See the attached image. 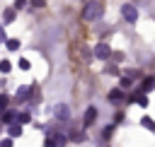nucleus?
I'll return each mask as SVG.
<instances>
[{"instance_id": "1a4fd4ad", "label": "nucleus", "mask_w": 155, "mask_h": 147, "mask_svg": "<svg viewBox=\"0 0 155 147\" xmlns=\"http://www.w3.org/2000/svg\"><path fill=\"white\" fill-rule=\"evenodd\" d=\"M140 89H143V92H150V89H155V77H145V80L140 82Z\"/></svg>"}, {"instance_id": "412c9836", "label": "nucleus", "mask_w": 155, "mask_h": 147, "mask_svg": "<svg viewBox=\"0 0 155 147\" xmlns=\"http://www.w3.org/2000/svg\"><path fill=\"white\" fill-rule=\"evenodd\" d=\"M70 137H73V140H75V142H82V140H85V135H82V133H73V135H70Z\"/></svg>"}, {"instance_id": "ddd939ff", "label": "nucleus", "mask_w": 155, "mask_h": 147, "mask_svg": "<svg viewBox=\"0 0 155 147\" xmlns=\"http://www.w3.org/2000/svg\"><path fill=\"white\" fill-rule=\"evenodd\" d=\"M15 12H17L15 7H7V10L2 12V19H5V22H12V19H15Z\"/></svg>"}, {"instance_id": "0eeeda50", "label": "nucleus", "mask_w": 155, "mask_h": 147, "mask_svg": "<svg viewBox=\"0 0 155 147\" xmlns=\"http://www.w3.org/2000/svg\"><path fill=\"white\" fill-rule=\"evenodd\" d=\"M94 116H97V108H94V106H90V108L85 111V128L94 123Z\"/></svg>"}, {"instance_id": "9b49d317", "label": "nucleus", "mask_w": 155, "mask_h": 147, "mask_svg": "<svg viewBox=\"0 0 155 147\" xmlns=\"http://www.w3.org/2000/svg\"><path fill=\"white\" fill-rule=\"evenodd\" d=\"M121 99H124V92H121V89H111V92H109V101L116 104V101H121Z\"/></svg>"}, {"instance_id": "b1692460", "label": "nucleus", "mask_w": 155, "mask_h": 147, "mask_svg": "<svg viewBox=\"0 0 155 147\" xmlns=\"http://www.w3.org/2000/svg\"><path fill=\"white\" fill-rule=\"evenodd\" d=\"M31 5H36V7H41V5H44V0H31Z\"/></svg>"}, {"instance_id": "dca6fc26", "label": "nucleus", "mask_w": 155, "mask_h": 147, "mask_svg": "<svg viewBox=\"0 0 155 147\" xmlns=\"http://www.w3.org/2000/svg\"><path fill=\"white\" fill-rule=\"evenodd\" d=\"M19 48V41L17 39H7V51H17Z\"/></svg>"}, {"instance_id": "5701e85b", "label": "nucleus", "mask_w": 155, "mask_h": 147, "mask_svg": "<svg viewBox=\"0 0 155 147\" xmlns=\"http://www.w3.org/2000/svg\"><path fill=\"white\" fill-rule=\"evenodd\" d=\"M0 147H12V140H2V142H0Z\"/></svg>"}, {"instance_id": "39448f33", "label": "nucleus", "mask_w": 155, "mask_h": 147, "mask_svg": "<svg viewBox=\"0 0 155 147\" xmlns=\"http://www.w3.org/2000/svg\"><path fill=\"white\" fill-rule=\"evenodd\" d=\"M56 118H58V120H70V108H68V104H58V106H56Z\"/></svg>"}, {"instance_id": "a211bd4d", "label": "nucleus", "mask_w": 155, "mask_h": 147, "mask_svg": "<svg viewBox=\"0 0 155 147\" xmlns=\"http://www.w3.org/2000/svg\"><path fill=\"white\" fill-rule=\"evenodd\" d=\"M131 82H133V77H128V75L121 77V87H131Z\"/></svg>"}, {"instance_id": "7ed1b4c3", "label": "nucleus", "mask_w": 155, "mask_h": 147, "mask_svg": "<svg viewBox=\"0 0 155 147\" xmlns=\"http://www.w3.org/2000/svg\"><path fill=\"white\" fill-rule=\"evenodd\" d=\"M94 55H97L99 60H107V58H111L114 53H111V48H109L107 43H97V46H94Z\"/></svg>"}, {"instance_id": "4be33fe9", "label": "nucleus", "mask_w": 155, "mask_h": 147, "mask_svg": "<svg viewBox=\"0 0 155 147\" xmlns=\"http://www.w3.org/2000/svg\"><path fill=\"white\" fill-rule=\"evenodd\" d=\"M24 5H27V2H24V0H17V2H15V10H22V7H24Z\"/></svg>"}, {"instance_id": "f03ea898", "label": "nucleus", "mask_w": 155, "mask_h": 147, "mask_svg": "<svg viewBox=\"0 0 155 147\" xmlns=\"http://www.w3.org/2000/svg\"><path fill=\"white\" fill-rule=\"evenodd\" d=\"M121 14H124L126 22H136V19H138V10H136V5H124V7H121Z\"/></svg>"}, {"instance_id": "6e6552de", "label": "nucleus", "mask_w": 155, "mask_h": 147, "mask_svg": "<svg viewBox=\"0 0 155 147\" xmlns=\"http://www.w3.org/2000/svg\"><path fill=\"white\" fill-rule=\"evenodd\" d=\"M2 123H7V125H15V123H17V116H15V111H5V113H2Z\"/></svg>"}, {"instance_id": "f8f14e48", "label": "nucleus", "mask_w": 155, "mask_h": 147, "mask_svg": "<svg viewBox=\"0 0 155 147\" xmlns=\"http://www.w3.org/2000/svg\"><path fill=\"white\" fill-rule=\"evenodd\" d=\"M131 101H136L138 106H148V96H145V94H138V96L133 94V96H131Z\"/></svg>"}, {"instance_id": "6ab92c4d", "label": "nucleus", "mask_w": 155, "mask_h": 147, "mask_svg": "<svg viewBox=\"0 0 155 147\" xmlns=\"http://www.w3.org/2000/svg\"><path fill=\"white\" fill-rule=\"evenodd\" d=\"M7 96H0V113H5V108H7Z\"/></svg>"}, {"instance_id": "393cba45", "label": "nucleus", "mask_w": 155, "mask_h": 147, "mask_svg": "<svg viewBox=\"0 0 155 147\" xmlns=\"http://www.w3.org/2000/svg\"><path fill=\"white\" fill-rule=\"evenodd\" d=\"M0 41H5V29L0 27Z\"/></svg>"}, {"instance_id": "f257e3e1", "label": "nucleus", "mask_w": 155, "mask_h": 147, "mask_svg": "<svg viewBox=\"0 0 155 147\" xmlns=\"http://www.w3.org/2000/svg\"><path fill=\"white\" fill-rule=\"evenodd\" d=\"M102 12H104V10H102V5H99V2H87V5H85V10H82V17H85L87 22H94V19H99V17H102Z\"/></svg>"}, {"instance_id": "2eb2a0df", "label": "nucleus", "mask_w": 155, "mask_h": 147, "mask_svg": "<svg viewBox=\"0 0 155 147\" xmlns=\"http://www.w3.org/2000/svg\"><path fill=\"white\" fill-rule=\"evenodd\" d=\"M140 125H143V128H148V130H153V133H155V123H153V118H148V116H145V118H143V120H140Z\"/></svg>"}, {"instance_id": "20e7f679", "label": "nucleus", "mask_w": 155, "mask_h": 147, "mask_svg": "<svg viewBox=\"0 0 155 147\" xmlns=\"http://www.w3.org/2000/svg\"><path fill=\"white\" fill-rule=\"evenodd\" d=\"M65 142H68V137H65V135H58V133H56V135H51V137L46 140V147H63Z\"/></svg>"}, {"instance_id": "4468645a", "label": "nucleus", "mask_w": 155, "mask_h": 147, "mask_svg": "<svg viewBox=\"0 0 155 147\" xmlns=\"http://www.w3.org/2000/svg\"><path fill=\"white\" fill-rule=\"evenodd\" d=\"M29 120H31V113H27V111H22V113L17 116V123H19V125H24V123H29Z\"/></svg>"}, {"instance_id": "423d86ee", "label": "nucleus", "mask_w": 155, "mask_h": 147, "mask_svg": "<svg viewBox=\"0 0 155 147\" xmlns=\"http://www.w3.org/2000/svg\"><path fill=\"white\" fill-rule=\"evenodd\" d=\"M29 92H31V87H27V84H24V87H19V89H17L15 99H17V101H27V99H29Z\"/></svg>"}, {"instance_id": "f3484780", "label": "nucleus", "mask_w": 155, "mask_h": 147, "mask_svg": "<svg viewBox=\"0 0 155 147\" xmlns=\"http://www.w3.org/2000/svg\"><path fill=\"white\" fill-rule=\"evenodd\" d=\"M10 60H0V72H10Z\"/></svg>"}, {"instance_id": "9d476101", "label": "nucleus", "mask_w": 155, "mask_h": 147, "mask_svg": "<svg viewBox=\"0 0 155 147\" xmlns=\"http://www.w3.org/2000/svg\"><path fill=\"white\" fill-rule=\"evenodd\" d=\"M7 135H10V137H19V135H22V125H19V123L10 125V128H7Z\"/></svg>"}, {"instance_id": "aec40b11", "label": "nucleus", "mask_w": 155, "mask_h": 147, "mask_svg": "<svg viewBox=\"0 0 155 147\" xmlns=\"http://www.w3.org/2000/svg\"><path fill=\"white\" fill-rule=\"evenodd\" d=\"M17 65H19L22 70H27V67H29V60H27V58H19V63H17Z\"/></svg>"}]
</instances>
